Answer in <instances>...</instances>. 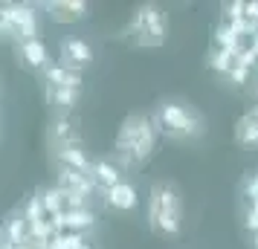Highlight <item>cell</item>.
Listing matches in <instances>:
<instances>
[{
  "instance_id": "obj_14",
  "label": "cell",
  "mask_w": 258,
  "mask_h": 249,
  "mask_svg": "<svg viewBox=\"0 0 258 249\" xmlns=\"http://www.w3.org/2000/svg\"><path fill=\"white\" fill-rule=\"evenodd\" d=\"M52 96H55V102H61L64 107H73L79 102V90H73V87H58Z\"/></svg>"
},
{
  "instance_id": "obj_12",
  "label": "cell",
  "mask_w": 258,
  "mask_h": 249,
  "mask_svg": "<svg viewBox=\"0 0 258 249\" xmlns=\"http://www.w3.org/2000/svg\"><path fill=\"white\" fill-rule=\"evenodd\" d=\"M58 159H64V162H67L73 171H93V168L87 165V159H84V154L79 151V148H61V151H58Z\"/></svg>"
},
{
  "instance_id": "obj_15",
  "label": "cell",
  "mask_w": 258,
  "mask_h": 249,
  "mask_svg": "<svg viewBox=\"0 0 258 249\" xmlns=\"http://www.w3.org/2000/svg\"><path fill=\"white\" fill-rule=\"evenodd\" d=\"M246 72H249L246 67H241V64H235L232 70H229V78H232L235 84H244V81H246Z\"/></svg>"
},
{
  "instance_id": "obj_13",
  "label": "cell",
  "mask_w": 258,
  "mask_h": 249,
  "mask_svg": "<svg viewBox=\"0 0 258 249\" xmlns=\"http://www.w3.org/2000/svg\"><path fill=\"white\" fill-rule=\"evenodd\" d=\"M232 61H235L232 52H226V49H218V52L212 55V67H215V70H221V72H229V70L235 67Z\"/></svg>"
},
{
  "instance_id": "obj_9",
  "label": "cell",
  "mask_w": 258,
  "mask_h": 249,
  "mask_svg": "<svg viewBox=\"0 0 258 249\" xmlns=\"http://www.w3.org/2000/svg\"><path fill=\"white\" fill-rule=\"evenodd\" d=\"M93 177H96V183H102V186H107V189H113V186L122 183V171H119L116 165H110V162H96L93 165Z\"/></svg>"
},
{
  "instance_id": "obj_7",
  "label": "cell",
  "mask_w": 258,
  "mask_h": 249,
  "mask_svg": "<svg viewBox=\"0 0 258 249\" xmlns=\"http://www.w3.org/2000/svg\"><path fill=\"white\" fill-rule=\"evenodd\" d=\"M47 81H52L55 87H73L76 90L82 78H79V72H73V67H64L61 64V67H49L47 70Z\"/></svg>"
},
{
  "instance_id": "obj_18",
  "label": "cell",
  "mask_w": 258,
  "mask_h": 249,
  "mask_svg": "<svg viewBox=\"0 0 258 249\" xmlns=\"http://www.w3.org/2000/svg\"><path fill=\"white\" fill-rule=\"evenodd\" d=\"M252 113H255V119H258V107H255V110H252Z\"/></svg>"
},
{
  "instance_id": "obj_17",
  "label": "cell",
  "mask_w": 258,
  "mask_h": 249,
  "mask_svg": "<svg viewBox=\"0 0 258 249\" xmlns=\"http://www.w3.org/2000/svg\"><path fill=\"white\" fill-rule=\"evenodd\" d=\"M252 243H255V249H258V232H255V237H252Z\"/></svg>"
},
{
  "instance_id": "obj_19",
  "label": "cell",
  "mask_w": 258,
  "mask_h": 249,
  "mask_svg": "<svg viewBox=\"0 0 258 249\" xmlns=\"http://www.w3.org/2000/svg\"><path fill=\"white\" fill-rule=\"evenodd\" d=\"M84 249H90V246H84Z\"/></svg>"
},
{
  "instance_id": "obj_6",
  "label": "cell",
  "mask_w": 258,
  "mask_h": 249,
  "mask_svg": "<svg viewBox=\"0 0 258 249\" xmlns=\"http://www.w3.org/2000/svg\"><path fill=\"white\" fill-rule=\"evenodd\" d=\"M61 58H64V67L87 64V61L93 58V49L87 47L84 41H79V38H70V41H64V47H61Z\"/></svg>"
},
{
  "instance_id": "obj_4",
  "label": "cell",
  "mask_w": 258,
  "mask_h": 249,
  "mask_svg": "<svg viewBox=\"0 0 258 249\" xmlns=\"http://www.w3.org/2000/svg\"><path fill=\"white\" fill-rule=\"evenodd\" d=\"M3 29L24 38V41H35L38 35L35 12L29 6H3Z\"/></svg>"
},
{
  "instance_id": "obj_5",
  "label": "cell",
  "mask_w": 258,
  "mask_h": 249,
  "mask_svg": "<svg viewBox=\"0 0 258 249\" xmlns=\"http://www.w3.org/2000/svg\"><path fill=\"white\" fill-rule=\"evenodd\" d=\"M107 206L119 212H131L137 206V189L131 183H119L113 189H107Z\"/></svg>"
},
{
  "instance_id": "obj_1",
  "label": "cell",
  "mask_w": 258,
  "mask_h": 249,
  "mask_svg": "<svg viewBox=\"0 0 258 249\" xmlns=\"http://www.w3.org/2000/svg\"><path fill=\"white\" fill-rule=\"evenodd\" d=\"M151 226L163 235H177L180 232V197L171 186H154L151 194Z\"/></svg>"
},
{
  "instance_id": "obj_2",
  "label": "cell",
  "mask_w": 258,
  "mask_h": 249,
  "mask_svg": "<svg viewBox=\"0 0 258 249\" xmlns=\"http://www.w3.org/2000/svg\"><path fill=\"white\" fill-rule=\"evenodd\" d=\"M151 148H154V128L148 125V119L137 116V113L128 116V122L119 131L116 151L122 156L131 154V156H137V159H145V156L151 154Z\"/></svg>"
},
{
  "instance_id": "obj_3",
  "label": "cell",
  "mask_w": 258,
  "mask_h": 249,
  "mask_svg": "<svg viewBox=\"0 0 258 249\" xmlns=\"http://www.w3.org/2000/svg\"><path fill=\"white\" fill-rule=\"evenodd\" d=\"M160 119H163V131L168 136H191V131L200 125L198 113L186 105H163Z\"/></svg>"
},
{
  "instance_id": "obj_11",
  "label": "cell",
  "mask_w": 258,
  "mask_h": 249,
  "mask_svg": "<svg viewBox=\"0 0 258 249\" xmlns=\"http://www.w3.org/2000/svg\"><path fill=\"white\" fill-rule=\"evenodd\" d=\"M238 142L241 145H258V119H255V113H249V116L241 119V125H238Z\"/></svg>"
},
{
  "instance_id": "obj_10",
  "label": "cell",
  "mask_w": 258,
  "mask_h": 249,
  "mask_svg": "<svg viewBox=\"0 0 258 249\" xmlns=\"http://www.w3.org/2000/svg\"><path fill=\"white\" fill-rule=\"evenodd\" d=\"M93 220H96V217L87 212V209H70V212H64V226H67V229H76V232L90 229Z\"/></svg>"
},
{
  "instance_id": "obj_16",
  "label": "cell",
  "mask_w": 258,
  "mask_h": 249,
  "mask_svg": "<svg viewBox=\"0 0 258 249\" xmlns=\"http://www.w3.org/2000/svg\"><path fill=\"white\" fill-rule=\"evenodd\" d=\"M246 194H249L252 206H258V177H249V180H246Z\"/></svg>"
},
{
  "instance_id": "obj_8",
  "label": "cell",
  "mask_w": 258,
  "mask_h": 249,
  "mask_svg": "<svg viewBox=\"0 0 258 249\" xmlns=\"http://www.w3.org/2000/svg\"><path fill=\"white\" fill-rule=\"evenodd\" d=\"M21 55L26 58L29 67H44V64H47V47H44L38 38L35 41H24V44H21Z\"/></svg>"
}]
</instances>
